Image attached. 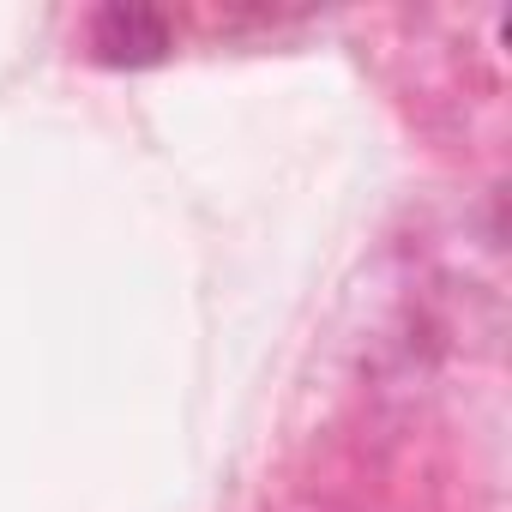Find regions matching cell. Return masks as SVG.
I'll return each instance as SVG.
<instances>
[{
	"mask_svg": "<svg viewBox=\"0 0 512 512\" xmlns=\"http://www.w3.org/2000/svg\"><path fill=\"white\" fill-rule=\"evenodd\" d=\"M175 49L169 19L151 7H103L91 19V55L103 67H157Z\"/></svg>",
	"mask_w": 512,
	"mask_h": 512,
	"instance_id": "1",
	"label": "cell"
}]
</instances>
